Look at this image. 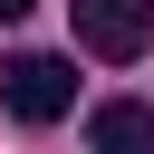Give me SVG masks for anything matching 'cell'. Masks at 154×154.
<instances>
[{
  "instance_id": "obj_4",
  "label": "cell",
  "mask_w": 154,
  "mask_h": 154,
  "mask_svg": "<svg viewBox=\"0 0 154 154\" xmlns=\"http://www.w3.org/2000/svg\"><path fill=\"white\" fill-rule=\"evenodd\" d=\"M29 10H38V0H0V29H10V19H29Z\"/></svg>"
},
{
  "instance_id": "obj_2",
  "label": "cell",
  "mask_w": 154,
  "mask_h": 154,
  "mask_svg": "<svg viewBox=\"0 0 154 154\" xmlns=\"http://www.w3.org/2000/svg\"><path fill=\"white\" fill-rule=\"evenodd\" d=\"M67 10H77V48L106 67L144 58V38H154V0H67Z\"/></svg>"
},
{
  "instance_id": "obj_3",
  "label": "cell",
  "mask_w": 154,
  "mask_h": 154,
  "mask_svg": "<svg viewBox=\"0 0 154 154\" xmlns=\"http://www.w3.org/2000/svg\"><path fill=\"white\" fill-rule=\"evenodd\" d=\"M87 135H96L106 154H135V144H154V106H144V96H106V106L87 116Z\"/></svg>"
},
{
  "instance_id": "obj_1",
  "label": "cell",
  "mask_w": 154,
  "mask_h": 154,
  "mask_svg": "<svg viewBox=\"0 0 154 154\" xmlns=\"http://www.w3.org/2000/svg\"><path fill=\"white\" fill-rule=\"evenodd\" d=\"M0 106H10L19 125H58V116L77 106V58H48V48H19V58L0 67Z\"/></svg>"
}]
</instances>
